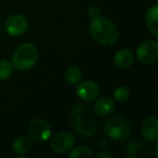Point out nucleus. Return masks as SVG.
<instances>
[{"label": "nucleus", "mask_w": 158, "mask_h": 158, "mask_svg": "<svg viewBox=\"0 0 158 158\" xmlns=\"http://www.w3.org/2000/svg\"><path fill=\"white\" fill-rule=\"evenodd\" d=\"M69 120L74 131L82 138L93 136L98 129L99 121L95 112L83 104H79L71 108Z\"/></svg>", "instance_id": "1"}, {"label": "nucleus", "mask_w": 158, "mask_h": 158, "mask_svg": "<svg viewBox=\"0 0 158 158\" xmlns=\"http://www.w3.org/2000/svg\"><path fill=\"white\" fill-rule=\"evenodd\" d=\"M90 33L96 43L106 46L116 44L119 37L117 26L110 19L101 15L92 19Z\"/></svg>", "instance_id": "2"}, {"label": "nucleus", "mask_w": 158, "mask_h": 158, "mask_svg": "<svg viewBox=\"0 0 158 158\" xmlns=\"http://www.w3.org/2000/svg\"><path fill=\"white\" fill-rule=\"evenodd\" d=\"M38 50L31 43L20 44L15 51L12 57V66L19 71L30 70L38 60Z\"/></svg>", "instance_id": "3"}, {"label": "nucleus", "mask_w": 158, "mask_h": 158, "mask_svg": "<svg viewBox=\"0 0 158 158\" xmlns=\"http://www.w3.org/2000/svg\"><path fill=\"white\" fill-rule=\"evenodd\" d=\"M105 132L112 140L125 141L131 136V125L125 116L116 115L106 121Z\"/></svg>", "instance_id": "4"}, {"label": "nucleus", "mask_w": 158, "mask_h": 158, "mask_svg": "<svg viewBox=\"0 0 158 158\" xmlns=\"http://www.w3.org/2000/svg\"><path fill=\"white\" fill-rule=\"evenodd\" d=\"M138 60L145 65H152L158 60V43L156 40H145L136 49Z\"/></svg>", "instance_id": "5"}, {"label": "nucleus", "mask_w": 158, "mask_h": 158, "mask_svg": "<svg viewBox=\"0 0 158 158\" xmlns=\"http://www.w3.org/2000/svg\"><path fill=\"white\" fill-rule=\"evenodd\" d=\"M52 135L51 124L44 118H35L29 125V136L37 143L47 141Z\"/></svg>", "instance_id": "6"}, {"label": "nucleus", "mask_w": 158, "mask_h": 158, "mask_svg": "<svg viewBox=\"0 0 158 158\" xmlns=\"http://www.w3.org/2000/svg\"><path fill=\"white\" fill-rule=\"evenodd\" d=\"M75 144V137L72 133L63 131L56 134L50 143L51 149L54 153L62 155L69 152Z\"/></svg>", "instance_id": "7"}, {"label": "nucleus", "mask_w": 158, "mask_h": 158, "mask_svg": "<svg viewBox=\"0 0 158 158\" xmlns=\"http://www.w3.org/2000/svg\"><path fill=\"white\" fill-rule=\"evenodd\" d=\"M152 154V147L147 142L136 140L129 143L125 148V156L129 158H146Z\"/></svg>", "instance_id": "8"}, {"label": "nucleus", "mask_w": 158, "mask_h": 158, "mask_svg": "<svg viewBox=\"0 0 158 158\" xmlns=\"http://www.w3.org/2000/svg\"><path fill=\"white\" fill-rule=\"evenodd\" d=\"M28 28V21L24 16L19 14H14L10 16L5 24L6 31L11 36L22 35Z\"/></svg>", "instance_id": "9"}, {"label": "nucleus", "mask_w": 158, "mask_h": 158, "mask_svg": "<svg viewBox=\"0 0 158 158\" xmlns=\"http://www.w3.org/2000/svg\"><path fill=\"white\" fill-rule=\"evenodd\" d=\"M77 95L84 101H93L99 96L100 87L93 81H85L78 83L76 88Z\"/></svg>", "instance_id": "10"}, {"label": "nucleus", "mask_w": 158, "mask_h": 158, "mask_svg": "<svg viewBox=\"0 0 158 158\" xmlns=\"http://www.w3.org/2000/svg\"><path fill=\"white\" fill-rule=\"evenodd\" d=\"M142 135L145 142L156 143L158 140V119L155 116L147 117L142 124Z\"/></svg>", "instance_id": "11"}, {"label": "nucleus", "mask_w": 158, "mask_h": 158, "mask_svg": "<svg viewBox=\"0 0 158 158\" xmlns=\"http://www.w3.org/2000/svg\"><path fill=\"white\" fill-rule=\"evenodd\" d=\"M114 64L120 69L130 68L134 61V54L131 49L123 48L118 50L114 56Z\"/></svg>", "instance_id": "12"}, {"label": "nucleus", "mask_w": 158, "mask_h": 158, "mask_svg": "<svg viewBox=\"0 0 158 158\" xmlns=\"http://www.w3.org/2000/svg\"><path fill=\"white\" fill-rule=\"evenodd\" d=\"M115 106V102L111 97L103 96L96 101L94 111L97 116L106 117L114 111Z\"/></svg>", "instance_id": "13"}, {"label": "nucleus", "mask_w": 158, "mask_h": 158, "mask_svg": "<svg viewBox=\"0 0 158 158\" xmlns=\"http://www.w3.org/2000/svg\"><path fill=\"white\" fill-rule=\"evenodd\" d=\"M146 26L149 31L155 36H158V6L154 5L146 12Z\"/></svg>", "instance_id": "14"}, {"label": "nucleus", "mask_w": 158, "mask_h": 158, "mask_svg": "<svg viewBox=\"0 0 158 158\" xmlns=\"http://www.w3.org/2000/svg\"><path fill=\"white\" fill-rule=\"evenodd\" d=\"M12 148L14 152L18 155H26L30 153L32 149V143L31 139L26 137H19L17 138L13 143Z\"/></svg>", "instance_id": "15"}, {"label": "nucleus", "mask_w": 158, "mask_h": 158, "mask_svg": "<svg viewBox=\"0 0 158 158\" xmlns=\"http://www.w3.org/2000/svg\"><path fill=\"white\" fill-rule=\"evenodd\" d=\"M65 79L69 84H78L82 79V71L77 66H70L65 71Z\"/></svg>", "instance_id": "16"}, {"label": "nucleus", "mask_w": 158, "mask_h": 158, "mask_svg": "<svg viewBox=\"0 0 158 158\" xmlns=\"http://www.w3.org/2000/svg\"><path fill=\"white\" fill-rule=\"evenodd\" d=\"M114 99L118 103H125L130 99L131 92L128 87L126 86H118L114 91Z\"/></svg>", "instance_id": "17"}, {"label": "nucleus", "mask_w": 158, "mask_h": 158, "mask_svg": "<svg viewBox=\"0 0 158 158\" xmlns=\"http://www.w3.org/2000/svg\"><path fill=\"white\" fill-rule=\"evenodd\" d=\"M71 151V150H70ZM94 156L92 150L87 146H78L69 155V158H91Z\"/></svg>", "instance_id": "18"}, {"label": "nucleus", "mask_w": 158, "mask_h": 158, "mask_svg": "<svg viewBox=\"0 0 158 158\" xmlns=\"http://www.w3.org/2000/svg\"><path fill=\"white\" fill-rule=\"evenodd\" d=\"M13 66L10 61L6 59L0 60V81L8 79L13 72Z\"/></svg>", "instance_id": "19"}, {"label": "nucleus", "mask_w": 158, "mask_h": 158, "mask_svg": "<svg viewBox=\"0 0 158 158\" xmlns=\"http://www.w3.org/2000/svg\"><path fill=\"white\" fill-rule=\"evenodd\" d=\"M88 15L91 19L100 16V8L96 6H92L88 8Z\"/></svg>", "instance_id": "20"}, {"label": "nucleus", "mask_w": 158, "mask_h": 158, "mask_svg": "<svg viewBox=\"0 0 158 158\" xmlns=\"http://www.w3.org/2000/svg\"><path fill=\"white\" fill-rule=\"evenodd\" d=\"M94 157L95 158H113L114 157V156H113L112 154H110V153L106 152V151H102V152L97 153V154L94 156Z\"/></svg>", "instance_id": "21"}, {"label": "nucleus", "mask_w": 158, "mask_h": 158, "mask_svg": "<svg viewBox=\"0 0 158 158\" xmlns=\"http://www.w3.org/2000/svg\"><path fill=\"white\" fill-rule=\"evenodd\" d=\"M157 150H158V145H157V144H156V147H155V153H156V157H158Z\"/></svg>", "instance_id": "22"}]
</instances>
